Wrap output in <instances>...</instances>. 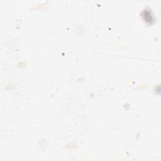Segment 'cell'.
Returning <instances> with one entry per match:
<instances>
[{
	"instance_id": "cell-1",
	"label": "cell",
	"mask_w": 161,
	"mask_h": 161,
	"mask_svg": "<svg viewBox=\"0 0 161 161\" xmlns=\"http://www.w3.org/2000/svg\"><path fill=\"white\" fill-rule=\"evenodd\" d=\"M143 17H145V21H147V22H152V21H153V17H152V15H150V12H147V11H144L143 12Z\"/></svg>"
}]
</instances>
